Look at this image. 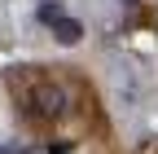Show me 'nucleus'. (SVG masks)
Listing matches in <instances>:
<instances>
[{"label":"nucleus","instance_id":"f257e3e1","mask_svg":"<svg viewBox=\"0 0 158 154\" xmlns=\"http://www.w3.org/2000/svg\"><path fill=\"white\" fill-rule=\"evenodd\" d=\"M66 88L57 84V79H48V75H31L27 79V88H22V110L31 114V119H40V123H57L66 114Z\"/></svg>","mask_w":158,"mask_h":154},{"label":"nucleus","instance_id":"f03ea898","mask_svg":"<svg viewBox=\"0 0 158 154\" xmlns=\"http://www.w3.org/2000/svg\"><path fill=\"white\" fill-rule=\"evenodd\" d=\"M53 40H57V44H66V49H70V44H79V40H84V22L66 13L62 22H53Z\"/></svg>","mask_w":158,"mask_h":154},{"label":"nucleus","instance_id":"7ed1b4c3","mask_svg":"<svg viewBox=\"0 0 158 154\" xmlns=\"http://www.w3.org/2000/svg\"><path fill=\"white\" fill-rule=\"evenodd\" d=\"M62 18H66V9L57 5V0H44V5H40V22H44V27H53V22H62Z\"/></svg>","mask_w":158,"mask_h":154}]
</instances>
